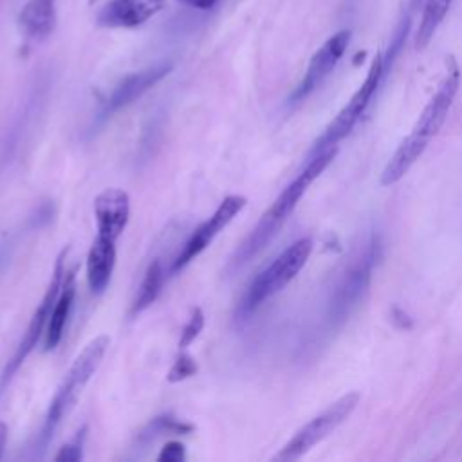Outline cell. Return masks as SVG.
Segmentation results:
<instances>
[{"label":"cell","instance_id":"6da1fadb","mask_svg":"<svg viewBox=\"0 0 462 462\" xmlns=\"http://www.w3.org/2000/svg\"><path fill=\"white\" fill-rule=\"evenodd\" d=\"M336 152H337V148H330V150H325L321 153L309 155V161H307L305 168L283 188V191L265 209V213L260 217V220L251 229L247 238L236 249V253H235V256L231 260V263L235 267L244 265L245 262H249L254 254H258L273 240V236L278 233V229L291 217V213L298 206L300 199L309 189V186L319 177V173L334 159Z\"/></svg>","mask_w":462,"mask_h":462},{"label":"cell","instance_id":"484cf974","mask_svg":"<svg viewBox=\"0 0 462 462\" xmlns=\"http://www.w3.org/2000/svg\"><path fill=\"white\" fill-rule=\"evenodd\" d=\"M96 2H97V0H88V4H90V5H92V4H96Z\"/></svg>","mask_w":462,"mask_h":462},{"label":"cell","instance_id":"7402d4cb","mask_svg":"<svg viewBox=\"0 0 462 462\" xmlns=\"http://www.w3.org/2000/svg\"><path fill=\"white\" fill-rule=\"evenodd\" d=\"M85 431H87V428H81V431H78V435L69 444L60 448V451L56 453L54 460L56 462H76V460H81L83 458Z\"/></svg>","mask_w":462,"mask_h":462},{"label":"cell","instance_id":"e0dca14e","mask_svg":"<svg viewBox=\"0 0 462 462\" xmlns=\"http://www.w3.org/2000/svg\"><path fill=\"white\" fill-rule=\"evenodd\" d=\"M18 22L29 38L49 36L56 27L54 0H29L18 14Z\"/></svg>","mask_w":462,"mask_h":462},{"label":"cell","instance_id":"5b68a950","mask_svg":"<svg viewBox=\"0 0 462 462\" xmlns=\"http://www.w3.org/2000/svg\"><path fill=\"white\" fill-rule=\"evenodd\" d=\"M383 78H384L383 56L375 54L372 60V65L365 76V81L359 85V88L354 92V96L348 99V103L339 110V114L328 123L325 132L316 139L309 155H316L325 150L336 148L337 143L352 132V128L357 125V121L365 114L366 106L370 105L374 94L377 92Z\"/></svg>","mask_w":462,"mask_h":462},{"label":"cell","instance_id":"d4e9b609","mask_svg":"<svg viewBox=\"0 0 462 462\" xmlns=\"http://www.w3.org/2000/svg\"><path fill=\"white\" fill-rule=\"evenodd\" d=\"M7 433H9L7 424L4 420H0V458L4 455V448H5V442H7Z\"/></svg>","mask_w":462,"mask_h":462},{"label":"cell","instance_id":"9a60e30c","mask_svg":"<svg viewBox=\"0 0 462 462\" xmlns=\"http://www.w3.org/2000/svg\"><path fill=\"white\" fill-rule=\"evenodd\" d=\"M428 143H430L428 139L420 137L415 132H410L401 141V144L397 146V150L393 152L390 161L386 162V166L381 173V184L393 186L395 182H399L410 171V168L417 162V159L422 155Z\"/></svg>","mask_w":462,"mask_h":462},{"label":"cell","instance_id":"44dd1931","mask_svg":"<svg viewBox=\"0 0 462 462\" xmlns=\"http://www.w3.org/2000/svg\"><path fill=\"white\" fill-rule=\"evenodd\" d=\"M197 370H199L197 361H195L189 354H184V352H182V354L173 361V365H171V368H170L166 379H168V383H180V381H184V379L195 375Z\"/></svg>","mask_w":462,"mask_h":462},{"label":"cell","instance_id":"d6986e66","mask_svg":"<svg viewBox=\"0 0 462 462\" xmlns=\"http://www.w3.org/2000/svg\"><path fill=\"white\" fill-rule=\"evenodd\" d=\"M164 274H166V271L162 267L161 258H153L150 262V265L146 267V271H144L139 292H137V296L132 303V309H130L132 316L141 314L143 310H146L157 300V296L161 294L162 283H164Z\"/></svg>","mask_w":462,"mask_h":462},{"label":"cell","instance_id":"8992f818","mask_svg":"<svg viewBox=\"0 0 462 462\" xmlns=\"http://www.w3.org/2000/svg\"><path fill=\"white\" fill-rule=\"evenodd\" d=\"M357 402H359V393H356V392L339 397L327 410H323L319 415H316L305 426H301L292 435V439L280 449V453L274 457V460L291 462V460L301 458L316 444H319L332 431H336L350 417V413L356 410Z\"/></svg>","mask_w":462,"mask_h":462},{"label":"cell","instance_id":"7c38bea8","mask_svg":"<svg viewBox=\"0 0 462 462\" xmlns=\"http://www.w3.org/2000/svg\"><path fill=\"white\" fill-rule=\"evenodd\" d=\"M94 217L97 235L117 240L130 218V197L121 188H106L94 199Z\"/></svg>","mask_w":462,"mask_h":462},{"label":"cell","instance_id":"2e32d148","mask_svg":"<svg viewBox=\"0 0 462 462\" xmlns=\"http://www.w3.org/2000/svg\"><path fill=\"white\" fill-rule=\"evenodd\" d=\"M76 271L78 267H72L70 271L65 273V280H63V287L58 294V300L54 303L45 336H43V346L45 350H52L56 348V345L61 341L72 303H74V296H76Z\"/></svg>","mask_w":462,"mask_h":462},{"label":"cell","instance_id":"9c48e42d","mask_svg":"<svg viewBox=\"0 0 462 462\" xmlns=\"http://www.w3.org/2000/svg\"><path fill=\"white\" fill-rule=\"evenodd\" d=\"M458 83H460V69H458L455 58L449 56L446 60V74H444L442 81L439 83L435 94L431 96V99L420 112L411 132L419 134L420 137H424L428 141H431V137H435L439 134V130L442 128V125L448 119L449 108H451L453 99L458 90Z\"/></svg>","mask_w":462,"mask_h":462},{"label":"cell","instance_id":"ba28073f","mask_svg":"<svg viewBox=\"0 0 462 462\" xmlns=\"http://www.w3.org/2000/svg\"><path fill=\"white\" fill-rule=\"evenodd\" d=\"M247 204V199L244 195H227L218 208L215 209V213L204 220L188 238V242L182 245L180 253L177 254V258L173 260L170 273L175 274L180 269H184L191 260H195L213 240L215 236L224 231V227L244 209V206Z\"/></svg>","mask_w":462,"mask_h":462},{"label":"cell","instance_id":"8fae6325","mask_svg":"<svg viewBox=\"0 0 462 462\" xmlns=\"http://www.w3.org/2000/svg\"><path fill=\"white\" fill-rule=\"evenodd\" d=\"M171 69H173L171 61H161L123 78L116 85V88L110 92L106 101L103 103V108L99 114L101 119H106L112 114L119 112L121 108H126L128 105L137 101L143 94H146L152 87H155L161 79H164L171 72Z\"/></svg>","mask_w":462,"mask_h":462},{"label":"cell","instance_id":"ac0fdd59","mask_svg":"<svg viewBox=\"0 0 462 462\" xmlns=\"http://www.w3.org/2000/svg\"><path fill=\"white\" fill-rule=\"evenodd\" d=\"M453 0H424L422 13L419 20V27L415 31L413 45L417 51H422L428 47V43L433 40L437 29L444 22Z\"/></svg>","mask_w":462,"mask_h":462},{"label":"cell","instance_id":"ffe728a7","mask_svg":"<svg viewBox=\"0 0 462 462\" xmlns=\"http://www.w3.org/2000/svg\"><path fill=\"white\" fill-rule=\"evenodd\" d=\"M202 328H204V312L200 307H195L189 314V319L180 330V337L177 343L179 350H184L186 346H189L197 339V336L202 332Z\"/></svg>","mask_w":462,"mask_h":462},{"label":"cell","instance_id":"cb8c5ba5","mask_svg":"<svg viewBox=\"0 0 462 462\" xmlns=\"http://www.w3.org/2000/svg\"><path fill=\"white\" fill-rule=\"evenodd\" d=\"M188 7H193V9H199V11H208L211 7H215V4L218 0H177Z\"/></svg>","mask_w":462,"mask_h":462},{"label":"cell","instance_id":"5bb4252c","mask_svg":"<svg viewBox=\"0 0 462 462\" xmlns=\"http://www.w3.org/2000/svg\"><path fill=\"white\" fill-rule=\"evenodd\" d=\"M116 265V242L96 236L87 254V283L92 294H103Z\"/></svg>","mask_w":462,"mask_h":462},{"label":"cell","instance_id":"277c9868","mask_svg":"<svg viewBox=\"0 0 462 462\" xmlns=\"http://www.w3.org/2000/svg\"><path fill=\"white\" fill-rule=\"evenodd\" d=\"M67 253L69 249H61V253L58 254L56 258V263H54V269H52V276L49 280V285H47V291L38 305V309L34 310L27 328H25V334L22 337V341L18 343L13 357L7 361L2 375H0V392L5 390V386L9 384V381L13 379V375L16 374V370L22 366V363L31 356V352L34 350V346L38 345L40 337L45 336V330H47V325H49V319H51V314H52V309H54V303L58 300V294L63 287V280H65V258H67Z\"/></svg>","mask_w":462,"mask_h":462},{"label":"cell","instance_id":"4fadbf2b","mask_svg":"<svg viewBox=\"0 0 462 462\" xmlns=\"http://www.w3.org/2000/svg\"><path fill=\"white\" fill-rule=\"evenodd\" d=\"M164 7V0H110L97 16L96 23L105 29H134L153 18Z\"/></svg>","mask_w":462,"mask_h":462},{"label":"cell","instance_id":"603a6c76","mask_svg":"<svg viewBox=\"0 0 462 462\" xmlns=\"http://www.w3.org/2000/svg\"><path fill=\"white\" fill-rule=\"evenodd\" d=\"M186 458V448L180 442H168L157 455L159 462H182Z\"/></svg>","mask_w":462,"mask_h":462},{"label":"cell","instance_id":"30bf717a","mask_svg":"<svg viewBox=\"0 0 462 462\" xmlns=\"http://www.w3.org/2000/svg\"><path fill=\"white\" fill-rule=\"evenodd\" d=\"M350 43V31L343 29L332 34L310 58L303 79L291 96V103H300L310 96L336 69Z\"/></svg>","mask_w":462,"mask_h":462},{"label":"cell","instance_id":"52a82bcc","mask_svg":"<svg viewBox=\"0 0 462 462\" xmlns=\"http://www.w3.org/2000/svg\"><path fill=\"white\" fill-rule=\"evenodd\" d=\"M377 260V242H370L363 253H359L352 263L346 267L339 278L330 303H328V319L332 325L343 323L352 310L359 305L365 292L368 291L372 280V269Z\"/></svg>","mask_w":462,"mask_h":462},{"label":"cell","instance_id":"7a4b0ae2","mask_svg":"<svg viewBox=\"0 0 462 462\" xmlns=\"http://www.w3.org/2000/svg\"><path fill=\"white\" fill-rule=\"evenodd\" d=\"M108 345H110L108 336L101 334V336L94 337L92 341H88L85 345V348L79 352V356L70 365L69 372L65 374L61 384L58 386V390L49 404V410L45 413L43 426L38 435V449L40 451H43L47 448L54 431L58 430L61 420L70 413V410L78 402L83 388L92 379V375L97 372V368L108 350Z\"/></svg>","mask_w":462,"mask_h":462},{"label":"cell","instance_id":"3957f363","mask_svg":"<svg viewBox=\"0 0 462 462\" xmlns=\"http://www.w3.org/2000/svg\"><path fill=\"white\" fill-rule=\"evenodd\" d=\"M310 253H312L310 238H300L294 244H291L283 253H280L249 283L240 303V312L249 314L254 309H258L263 301L278 294L305 267Z\"/></svg>","mask_w":462,"mask_h":462}]
</instances>
